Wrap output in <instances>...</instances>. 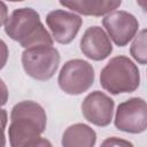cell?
<instances>
[{"label":"cell","mask_w":147,"mask_h":147,"mask_svg":"<svg viewBox=\"0 0 147 147\" xmlns=\"http://www.w3.org/2000/svg\"><path fill=\"white\" fill-rule=\"evenodd\" d=\"M115 126L123 132L141 133L147 127V107L141 98H131L118 105Z\"/></svg>","instance_id":"8992f818"},{"label":"cell","mask_w":147,"mask_h":147,"mask_svg":"<svg viewBox=\"0 0 147 147\" xmlns=\"http://www.w3.org/2000/svg\"><path fill=\"white\" fill-rule=\"evenodd\" d=\"M60 88L70 95L86 92L94 83V69L87 61L75 59L65 62L59 74Z\"/></svg>","instance_id":"5b68a950"},{"label":"cell","mask_w":147,"mask_h":147,"mask_svg":"<svg viewBox=\"0 0 147 147\" xmlns=\"http://www.w3.org/2000/svg\"><path fill=\"white\" fill-rule=\"evenodd\" d=\"M8 20V8L5 2L0 1V26L6 23Z\"/></svg>","instance_id":"ac0fdd59"},{"label":"cell","mask_w":147,"mask_h":147,"mask_svg":"<svg viewBox=\"0 0 147 147\" xmlns=\"http://www.w3.org/2000/svg\"><path fill=\"white\" fill-rule=\"evenodd\" d=\"M8 100V88L5 82L0 78V107L5 106Z\"/></svg>","instance_id":"e0dca14e"},{"label":"cell","mask_w":147,"mask_h":147,"mask_svg":"<svg viewBox=\"0 0 147 147\" xmlns=\"http://www.w3.org/2000/svg\"><path fill=\"white\" fill-rule=\"evenodd\" d=\"M100 147H133V145L125 139H121L117 137H110L103 140Z\"/></svg>","instance_id":"5bb4252c"},{"label":"cell","mask_w":147,"mask_h":147,"mask_svg":"<svg viewBox=\"0 0 147 147\" xmlns=\"http://www.w3.org/2000/svg\"><path fill=\"white\" fill-rule=\"evenodd\" d=\"M46 23L52 32V38L59 44L67 45L71 42L77 36L80 26L82 18L75 13L63 9H55L47 14Z\"/></svg>","instance_id":"52a82bcc"},{"label":"cell","mask_w":147,"mask_h":147,"mask_svg":"<svg viewBox=\"0 0 147 147\" xmlns=\"http://www.w3.org/2000/svg\"><path fill=\"white\" fill-rule=\"evenodd\" d=\"M6 125H7V111L0 109V147L6 146V137H5Z\"/></svg>","instance_id":"9a60e30c"},{"label":"cell","mask_w":147,"mask_h":147,"mask_svg":"<svg viewBox=\"0 0 147 147\" xmlns=\"http://www.w3.org/2000/svg\"><path fill=\"white\" fill-rule=\"evenodd\" d=\"M28 147H53L52 146V144H51V141L49 140H47V139H45V138H39V139H37L36 141H33L30 146H28Z\"/></svg>","instance_id":"d6986e66"},{"label":"cell","mask_w":147,"mask_h":147,"mask_svg":"<svg viewBox=\"0 0 147 147\" xmlns=\"http://www.w3.org/2000/svg\"><path fill=\"white\" fill-rule=\"evenodd\" d=\"M100 84L111 94L131 93L140 84L139 69L129 57L115 56L101 70Z\"/></svg>","instance_id":"3957f363"},{"label":"cell","mask_w":147,"mask_h":147,"mask_svg":"<svg viewBox=\"0 0 147 147\" xmlns=\"http://www.w3.org/2000/svg\"><path fill=\"white\" fill-rule=\"evenodd\" d=\"M47 117L45 109L34 101H21L16 103L10 114L8 129L11 147H28L40 138L45 131Z\"/></svg>","instance_id":"6da1fadb"},{"label":"cell","mask_w":147,"mask_h":147,"mask_svg":"<svg viewBox=\"0 0 147 147\" xmlns=\"http://www.w3.org/2000/svg\"><path fill=\"white\" fill-rule=\"evenodd\" d=\"M114 100L101 91L90 93L82 103L84 117L96 126H107L113 119Z\"/></svg>","instance_id":"9c48e42d"},{"label":"cell","mask_w":147,"mask_h":147,"mask_svg":"<svg viewBox=\"0 0 147 147\" xmlns=\"http://www.w3.org/2000/svg\"><path fill=\"white\" fill-rule=\"evenodd\" d=\"M5 32L24 48L40 45L53 46V38L32 8L15 9L5 23Z\"/></svg>","instance_id":"7a4b0ae2"},{"label":"cell","mask_w":147,"mask_h":147,"mask_svg":"<svg viewBox=\"0 0 147 147\" xmlns=\"http://www.w3.org/2000/svg\"><path fill=\"white\" fill-rule=\"evenodd\" d=\"M60 5L71 9L72 11H77L83 15L91 16H102L108 15L109 13L117 9L121 5V0H71V1H60Z\"/></svg>","instance_id":"8fae6325"},{"label":"cell","mask_w":147,"mask_h":147,"mask_svg":"<svg viewBox=\"0 0 147 147\" xmlns=\"http://www.w3.org/2000/svg\"><path fill=\"white\" fill-rule=\"evenodd\" d=\"M96 141L95 131L83 123L70 125L62 136V147H94Z\"/></svg>","instance_id":"7c38bea8"},{"label":"cell","mask_w":147,"mask_h":147,"mask_svg":"<svg viewBox=\"0 0 147 147\" xmlns=\"http://www.w3.org/2000/svg\"><path fill=\"white\" fill-rule=\"evenodd\" d=\"M80 51L83 54L94 61L107 59L113 52V45L109 36L100 26L88 28L80 39Z\"/></svg>","instance_id":"30bf717a"},{"label":"cell","mask_w":147,"mask_h":147,"mask_svg":"<svg viewBox=\"0 0 147 147\" xmlns=\"http://www.w3.org/2000/svg\"><path fill=\"white\" fill-rule=\"evenodd\" d=\"M8 55H9V51L8 47L6 45V42L0 39V70L5 67V64L7 63L8 60Z\"/></svg>","instance_id":"2e32d148"},{"label":"cell","mask_w":147,"mask_h":147,"mask_svg":"<svg viewBox=\"0 0 147 147\" xmlns=\"http://www.w3.org/2000/svg\"><path fill=\"white\" fill-rule=\"evenodd\" d=\"M130 52L136 61H138L140 64H146V30H141L134 38Z\"/></svg>","instance_id":"4fadbf2b"},{"label":"cell","mask_w":147,"mask_h":147,"mask_svg":"<svg viewBox=\"0 0 147 147\" xmlns=\"http://www.w3.org/2000/svg\"><path fill=\"white\" fill-rule=\"evenodd\" d=\"M59 51L48 45L25 48L22 53V65L28 76L37 80H48L60 64Z\"/></svg>","instance_id":"277c9868"},{"label":"cell","mask_w":147,"mask_h":147,"mask_svg":"<svg viewBox=\"0 0 147 147\" xmlns=\"http://www.w3.org/2000/svg\"><path fill=\"white\" fill-rule=\"evenodd\" d=\"M102 24L113 41L123 47L136 36L139 28L138 20L125 10H114L105 16Z\"/></svg>","instance_id":"ba28073f"}]
</instances>
